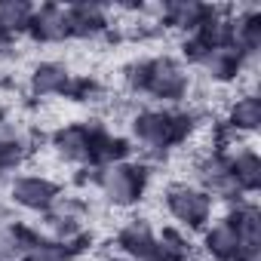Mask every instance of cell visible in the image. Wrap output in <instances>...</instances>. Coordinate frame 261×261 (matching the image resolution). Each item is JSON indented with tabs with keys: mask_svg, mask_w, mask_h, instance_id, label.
<instances>
[{
	"mask_svg": "<svg viewBox=\"0 0 261 261\" xmlns=\"http://www.w3.org/2000/svg\"><path fill=\"white\" fill-rule=\"evenodd\" d=\"M123 86L129 95L151 98L160 108H178L194 86L191 68L169 53L148 56V59H133L123 65Z\"/></svg>",
	"mask_w": 261,
	"mask_h": 261,
	"instance_id": "6da1fadb",
	"label": "cell"
},
{
	"mask_svg": "<svg viewBox=\"0 0 261 261\" xmlns=\"http://www.w3.org/2000/svg\"><path fill=\"white\" fill-rule=\"evenodd\" d=\"M197 129V111L191 108H142L129 120L133 142L145 157H166L178 145H185Z\"/></svg>",
	"mask_w": 261,
	"mask_h": 261,
	"instance_id": "7a4b0ae2",
	"label": "cell"
},
{
	"mask_svg": "<svg viewBox=\"0 0 261 261\" xmlns=\"http://www.w3.org/2000/svg\"><path fill=\"white\" fill-rule=\"evenodd\" d=\"M148 181H151L148 163H142V160H123V163L98 169L95 191L101 194V200L111 209H133V206H139L145 200Z\"/></svg>",
	"mask_w": 261,
	"mask_h": 261,
	"instance_id": "3957f363",
	"label": "cell"
},
{
	"mask_svg": "<svg viewBox=\"0 0 261 261\" xmlns=\"http://www.w3.org/2000/svg\"><path fill=\"white\" fill-rule=\"evenodd\" d=\"M163 206H166V212L172 215V221L185 233L203 230L212 221V212H215V200L200 185H191V181H172V185H166Z\"/></svg>",
	"mask_w": 261,
	"mask_h": 261,
	"instance_id": "277c9868",
	"label": "cell"
},
{
	"mask_svg": "<svg viewBox=\"0 0 261 261\" xmlns=\"http://www.w3.org/2000/svg\"><path fill=\"white\" fill-rule=\"evenodd\" d=\"M7 194H10V206L13 209L31 212V215H43L62 197V185L56 178H49V175L25 172V175H13L10 178Z\"/></svg>",
	"mask_w": 261,
	"mask_h": 261,
	"instance_id": "5b68a950",
	"label": "cell"
},
{
	"mask_svg": "<svg viewBox=\"0 0 261 261\" xmlns=\"http://www.w3.org/2000/svg\"><path fill=\"white\" fill-rule=\"evenodd\" d=\"M194 172H197V185H200L212 200H221V203H227V206H233V203L246 200V197L240 194V188H237L233 175H230L227 151H218V148L206 151V154L197 160Z\"/></svg>",
	"mask_w": 261,
	"mask_h": 261,
	"instance_id": "8992f818",
	"label": "cell"
},
{
	"mask_svg": "<svg viewBox=\"0 0 261 261\" xmlns=\"http://www.w3.org/2000/svg\"><path fill=\"white\" fill-rule=\"evenodd\" d=\"M86 218H89V206H86V200H80L74 194H62L43 212V224H46L49 237H56L62 243H74V240L86 237Z\"/></svg>",
	"mask_w": 261,
	"mask_h": 261,
	"instance_id": "52a82bcc",
	"label": "cell"
},
{
	"mask_svg": "<svg viewBox=\"0 0 261 261\" xmlns=\"http://www.w3.org/2000/svg\"><path fill=\"white\" fill-rule=\"evenodd\" d=\"M194 68L203 74V80H209V83H215V86H230V83H237L246 71H252L255 65H249L233 46H215V49H206V53L197 59Z\"/></svg>",
	"mask_w": 261,
	"mask_h": 261,
	"instance_id": "ba28073f",
	"label": "cell"
},
{
	"mask_svg": "<svg viewBox=\"0 0 261 261\" xmlns=\"http://www.w3.org/2000/svg\"><path fill=\"white\" fill-rule=\"evenodd\" d=\"M49 148L59 160L74 163V166H89V151H92V129L86 123H65L49 133Z\"/></svg>",
	"mask_w": 261,
	"mask_h": 261,
	"instance_id": "9c48e42d",
	"label": "cell"
},
{
	"mask_svg": "<svg viewBox=\"0 0 261 261\" xmlns=\"http://www.w3.org/2000/svg\"><path fill=\"white\" fill-rule=\"evenodd\" d=\"M34 43L40 46H59L65 40H71V25H68V7L62 4H40L34 7L28 34Z\"/></svg>",
	"mask_w": 261,
	"mask_h": 261,
	"instance_id": "30bf717a",
	"label": "cell"
},
{
	"mask_svg": "<svg viewBox=\"0 0 261 261\" xmlns=\"http://www.w3.org/2000/svg\"><path fill=\"white\" fill-rule=\"evenodd\" d=\"M126 261H157V230L148 218H129L114 237Z\"/></svg>",
	"mask_w": 261,
	"mask_h": 261,
	"instance_id": "8fae6325",
	"label": "cell"
},
{
	"mask_svg": "<svg viewBox=\"0 0 261 261\" xmlns=\"http://www.w3.org/2000/svg\"><path fill=\"white\" fill-rule=\"evenodd\" d=\"M71 83H74V74L59 59H43L28 74V92H31V98H40V101L43 98H59V95L68 98Z\"/></svg>",
	"mask_w": 261,
	"mask_h": 261,
	"instance_id": "7c38bea8",
	"label": "cell"
},
{
	"mask_svg": "<svg viewBox=\"0 0 261 261\" xmlns=\"http://www.w3.org/2000/svg\"><path fill=\"white\" fill-rule=\"evenodd\" d=\"M89 129H92L89 166L105 169V166H114V163H123V160H133V142L126 136L114 133V129L105 126L101 120H89Z\"/></svg>",
	"mask_w": 261,
	"mask_h": 261,
	"instance_id": "4fadbf2b",
	"label": "cell"
},
{
	"mask_svg": "<svg viewBox=\"0 0 261 261\" xmlns=\"http://www.w3.org/2000/svg\"><path fill=\"white\" fill-rule=\"evenodd\" d=\"M68 25L71 40H98L111 31V10L101 4H71Z\"/></svg>",
	"mask_w": 261,
	"mask_h": 261,
	"instance_id": "5bb4252c",
	"label": "cell"
},
{
	"mask_svg": "<svg viewBox=\"0 0 261 261\" xmlns=\"http://www.w3.org/2000/svg\"><path fill=\"white\" fill-rule=\"evenodd\" d=\"M200 249L209 261H237V255L243 252L237 230L227 218H212L200 230Z\"/></svg>",
	"mask_w": 261,
	"mask_h": 261,
	"instance_id": "9a60e30c",
	"label": "cell"
},
{
	"mask_svg": "<svg viewBox=\"0 0 261 261\" xmlns=\"http://www.w3.org/2000/svg\"><path fill=\"white\" fill-rule=\"evenodd\" d=\"M209 13V4H197V0H172V4H160V28L175 31L181 37L194 34Z\"/></svg>",
	"mask_w": 261,
	"mask_h": 261,
	"instance_id": "2e32d148",
	"label": "cell"
},
{
	"mask_svg": "<svg viewBox=\"0 0 261 261\" xmlns=\"http://www.w3.org/2000/svg\"><path fill=\"white\" fill-rule=\"evenodd\" d=\"M233 49L255 65L261 53V10L258 7H243L233 10Z\"/></svg>",
	"mask_w": 261,
	"mask_h": 261,
	"instance_id": "e0dca14e",
	"label": "cell"
},
{
	"mask_svg": "<svg viewBox=\"0 0 261 261\" xmlns=\"http://www.w3.org/2000/svg\"><path fill=\"white\" fill-rule=\"evenodd\" d=\"M227 163H230V175H233L243 197H252V194L261 191V157H258L255 148L233 145L227 151Z\"/></svg>",
	"mask_w": 261,
	"mask_h": 261,
	"instance_id": "ac0fdd59",
	"label": "cell"
},
{
	"mask_svg": "<svg viewBox=\"0 0 261 261\" xmlns=\"http://www.w3.org/2000/svg\"><path fill=\"white\" fill-rule=\"evenodd\" d=\"M224 126L230 129L233 136H255L261 129V98L258 92H240L230 105H227V117H224Z\"/></svg>",
	"mask_w": 261,
	"mask_h": 261,
	"instance_id": "d6986e66",
	"label": "cell"
},
{
	"mask_svg": "<svg viewBox=\"0 0 261 261\" xmlns=\"http://www.w3.org/2000/svg\"><path fill=\"white\" fill-rule=\"evenodd\" d=\"M194 37L206 46V49H215V46H233V10L230 7H209L203 25L194 31Z\"/></svg>",
	"mask_w": 261,
	"mask_h": 261,
	"instance_id": "ffe728a7",
	"label": "cell"
},
{
	"mask_svg": "<svg viewBox=\"0 0 261 261\" xmlns=\"http://www.w3.org/2000/svg\"><path fill=\"white\" fill-rule=\"evenodd\" d=\"M233 230H237V240L243 249H261V209L255 206V200H240L230 206V212L224 215Z\"/></svg>",
	"mask_w": 261,
	"mask_h": 261,
	"instance_id": "44dd1931",
	"label": "cell"
},
{
	"mask_svg": "<svg viewBox=\"0 0 261 261\" xmlns=\"http://www.w3.org/2000/svg\"><path fill=\"white\" fill-rule=\"evenodd\" d=\"M34 227L22 224L19 218L13 221H0V261H22L25 249L34 240Z\"/></svg>",
	"mask_w": 261,
	"mask_h": 261,
	"instance_id": "7402d4cb",
	"label": "cell"
},
{
	"mask_svg": "<svg viewBox=\"0 0 261 261\" xmlns=\"http://www.w3.org/2000/svg\"><path fill=\"white\" fill-rule=\"evenodd\" d=\"M31 16H34V4H28V0H4L0 4V28L7 31L10 40H19L28 34Z\"/></svg>",
	"mask_w": 261,
	"mask_h": 261,
	"instance_id": "603a6c76",
	"label": "cell"
},
{
	"mask_svg": "<svg viewBox=\"0 0 261 261\" xmlns=\"http://www.w3.org/2000/svg\"><path fill=\"white\" fill-rule=\"evenodd\" d=\"M74 255L77 252L68 243H62V240L37 230L34 240H31V246L25 249V258L22 261H74Z\"/></svg>",
	"mask_w": 261,
	"mask_h": 261,
	"instance_id": "cb8c5ba5",
	"label": "cell"
},
{
	"mask_svg": "<svg viewBox=\"0 0 261 261\" xmlns=\"http://www.w3.org/2000/svg\"><path fill=\"white\" fill-rule=\"evenodd\" d=\"M71 101H80V105H101L108 98V89L101 80L95 77H77L74 74V83H71V92H68Z\"/></svg>",
	"mask_w": 261,
	"mask_h": 261,
	"instance_id": "d4e9b609",
	"label": "cell"
},
{
	"mask_svg": "<svg viewBox=\"0 0 261 261\" xmlns=\"http://www.w3.org/2000/svg\"><path fill=\"white\" fill-rule=\"evenodd\" d=\"M22 133H25V126H19L13 117H7L4 111H0V151L10 148L13 142H19V139H22Z\"/></svg>",
	"mask_w": 261,
	"mask_h": 261,
	"instance_id": "484cf974",
	"label": "cell"
},
{
	"mask_svg": "<svg viewBox=\"0 0 261 261\" xmlns=\"http://www.w3.org/2000/svg\"><path fill=\"white\" fill-rule=\"evenodd\" d=\"M237 261H261V249H243L237 255Z\"/></svg>",
	"mask_w": 261,
	"mask_h": 261,
	"instance_id": "4316f807",
	"label": "cell"
},
{
	"mask_svg": "<svg viewBox=\"0 0 261 261\" xmlns=\"http://www.w3.org/2000/svg\"><path fill=\"white\" fill-rule=\"evenodd\" d=\"M10 43H13V40H10V37H7V31H4V28H0V49H7V46H10Z\"/></svg>",
	"mask_w": 261,
	"mask_h": 261,
	"instance_id": "83f0119b",
	"label": "cell"
},
{
	"mask_svg": "<svg viewBox=\"0 0 261 261\" xmlns=\"http://www.w3.org/2000/svg\"><path fill=\"white\" fill-rule=\"evenodd\" d=\"M105 261H126L123 255H111V258H105Z\"/></svg>",
	"mask_w": 261,
	"mask_h": 261,
	"instance_id": "f1b7e54d",
	"label": "cell"
}]
</instances>
